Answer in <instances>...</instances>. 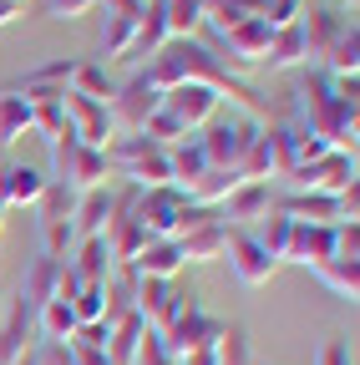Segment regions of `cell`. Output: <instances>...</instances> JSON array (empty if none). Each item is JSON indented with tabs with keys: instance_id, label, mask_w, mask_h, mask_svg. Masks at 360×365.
<instances>
[{
	"instance_id": "obj_1",
	"label": "cell",
	"mask_w": 360,
	"mask_h": 365,
	"mask_svg": "<svg viewBox=\"0 0 360 365\" xmlns=\"http://www.w3.org/2000/svg\"><path fill=\"white\" fill-rule=\"evenodd\" d=\"M148 76H153V86L158 91H168V86H208L213 97L223 102L229 97L234 102V112H244V117H254V122H264V97L244 81V76H234L229 66L218 61V51H208L203 41H168L163 51L143 66Z\"/></svg>"
},
{
	"instance_id": "obj_2",
	"label": "cell",
	"mask_w": 360,
	"mask_h": 365,
	"mask_svg": "<svg viewBox=\"0 0 360 365\" xmlns=\"http://www.w3.org/2000/svg\"><path fill=\"white\" fill-rule=\"evenodd\" d=\"M294 122L309 127L320 143H330V153H345L355 158V132H360V102L340 97L335 81L325 71H314L299 81L294 91Z\"/></svg>"
},
{
	"instance_id": "obj_3",
	"label": "cell",
	"mask_w": 360,
	"mask_h": 365,
	"mask_svg": "<svg viewBox=\"0 0 360 365\" xmlns=\"http://www.w3.org/2000/svg\"><path fill=\"white\" fill-rule=\"evenodd\" d=\"M107 168H112V182H138V188H163L168 178V148H158L153 137L143 132H117L107 143Z\"/></svg>"
},
{
	"instance_id": "obj_4",
	"label": "cell",
	"mask_w": 360,
	"mask_h": 365,
	"mask_svg": "<svg viewBox=\"0 0 360 365\" xmlns=\"http://www.w3.org/2000/svg\"><path fill=\"white\" fill-rule=\"evenodd\" d=\"M46 148H51V173H56L51 182H61V188H71V193H92V188H107V182H112L107 153L81 148L76 137H71V127L56 132Z\"/></svg>"
},
{
	"instance_id": "obj_5",
	"label": "cell",
	"mask_w": 360,
	"mask_h": 365,
	"mask_svg": "<svg viewBox=\"0 0 360 365\" xmlns=\"http://www.w3.org/2000/svg\"><path fill=\"white\" fill-rule=\"evenodd\" d=\"M259 127H264V122H254V117H244V112H213V122H208L203 137H198V148H203L208 168L239 173V163H244V153L254 148Z\"/></svg>"
},
{
	"instance_id": "obj_6",
	"label": "cell",
	"mask_w": 360,
	"mask_h": 365,
	"mask_svg": "<svg viewBox=\"0 0 360 365\" xmlns=\"http://www.w3.org/2000/svg\"><path fill=\"white\" fill-rule=\"evenodd\" d=\"M223 325H229V319L203 314V304H198V294H193V299L183 304V314L163 330V345H168V355H173L178 365H183V360H193V355H208V350L218 345Z\"/></svg>"
},
{
	"instance_id": "obj_7",
	"label": "cell",
	"mask_w": 360,
	"mask_h": 365,
	"mask_svg": "<svg viewBox=\"0 0 360 365\" xmlns=\"http://www.w3.org/2000/svg\"><path fill=\"white\" fill-rule=\"evenodd\" d=\"M183 213H188V193L178 182L143 188V198H138V223L148 239H178L183 234Z\"/></svg>"
},
{
	"instance_id": "obj_8",
	"label": "cell",
	"mask_w": 360,
	"mask_h": 365,
	"mask_svg": "<svg viewBox=\"0 0 360 365\" xmlns=\"http://www.w3.org/2000/svg\"><path fill=\"white\" fill-rule=\"evenodd\" d=\"M71 208H76V193L61 188V182H46V193L36 203V228H41V254L46 259H61L71 244Z\"/></svg>"
},
{
	"instance_id": "obj_9",
	"label": "cell",
	"mask_w": 360,
	"mask_h": 365,
	"mask_svg": "<svg viewBox=\"0 0 360 365\" xmlns=\"http://www.w3.org/2000/svg\"><path fill=\"white\" fill-rule=\"evenodd\" d=\"M158 107H163V91L153 86V76H148V71L127 76V81L112 91V102H107V112H112V127H117V132H143V122H148Z\"/></svg>"
},
{
	"instance_id": "obj_10",
	"label": "cell",
	"mask_w": 360,
	"mask_h": 365,
	"mask_svg": "<svg viewBox=\"0 0 360 365\" xmlns=\"http://www.w3.org/2000/svg\"><path fill=\"white\" fill-rule=\"evenodd\" d=\"M299 36H304V56L309 61H325L330 56V46L355 26V11H340V6H309L304 0V11H299Z\"/></svg>"
},
{
	"instance_id": "obj_11",
	"label": "cell",
	"mask_w": 360,
	"mask_h": 365,
	"mask_svg": "<svg viewBox=\"0 0 360 365\" xmlns=\"http://www.w3.org/2000/svg\"><path fill=\"white\" fill-rule=\"evenodd\" d=\"M193 299V289H183L178 279H138V314L148 330H168L178 314H183V304Z\"/></svg>"
},
{
	"instance_id": "obj_12",
	"label": "cell",
	"mask_w": 360,
	"mask_h": 365,
	"mask_svg": "<svg viewBox=\"0 0 360 365\" xmlns=\"http://www.w3.org/2000/svg\"><path fill=\"white\" fill-rule=\"evenodd\" d=\"M289 182H294V193H325V198H335V193L350 188V182H360V178H355V158L325 153V158H314V163L294 168Z\"/></svg>"
},
{
	"instance_id": "obj_13",
	"label": "cell",
	"mask_w": 360,
	"mask_h": 365,
	"mask_svg": "<svg viewBox=\"0 0 360 365\" xmlns=\"http://www.w3.org/2000/svg\"><path fill=\"white\" fill-rule=\"evenodd\" d=\"M223 259H229L234 279H239L244 289L269 284V279H274V269H279L274 259L259 249V239H254V234H244V228H229V239H223Z\"/></svg>"
},
{
	"instance_id": "obj_14",
	"label": "cell",
	"mask_w": 360,
	"mask_h": 365,
	"mask_svg": "<svg viewBox=\"0 0 360 365\" xmlns=\"http://www.w3.org/2000/svg\"><path fill=\"white\" fill-rule=\"evenodd\" d=\"M61 112H66V127H71V137H76L81 148L107 153V143L117 137V127H112V112H107L102 102H86V97H76V91H66V97H61Z\"/></svg>"
},
{
	"instance_id": "obj_15",
	"label": "cell",
	"mask_w": 360,
	"mask_h": 365,
	"mask_svg": "<svg viewBox=\"0 0 360 365\" xmlns=\"http://www.w3.org/2000/svg\"><path fill=\"white\" fill-rule=\"evenodd\" d=\"M158 112L173 117L183 132H203V127L213 122V112H218V97H213L208 86H168Z\"/></svg>"
},
{
	"instance_id": "obj_16",
	"label": "cell",
	"mask_w": 360,
	"mask_h": 365,
	"mask_svg": "<svg viewBox=\"0 0 360 365\" xmlns=\"http://www.w3.org/2000/svg\"><path fill=\"white\" fill-rule=\"evenodd\" d=\"M269 41H274V31H269L264 21H244L239 31H229L218 46H223V66H229L234 76H244V71H254V66H264V51H269Z\"/></svg>"
},
{
	"instance_id": "obj_17",
	"label": "cell",
	"mask_w": 360,
	"mask_h": 365,
	"mask_svg": "<svg viewBox=\"0 0 360 365\" xmlns=\"http://www.w3.org/2000/svg\"><path fill=\"white\" fill-rule=\"evenodd\" d=\"M168 46V0H143V16H138V31H132L122 61H138L148 66L158 51Z\"/></svg>"
},
{
	"instance_id": "obj_18",
	"label": "cell",
	"mask_w": 360,
	"mask_h": 365,
	"mask_svg": "<svg viewBox=\"0 0 360 365\" xmlns=\"http://www.w3.org/2000/svg\"><path fill=\"white\" fill-rule=\"evenodd\" d=\"M274 188L269 182H239V188L223 198V208H218V218H223V228H239V223H259V218H269L274 213Z\"/></svg>"
},
{
	"instance_id": "obj_19",
	"label": "cell",
	"mask_w": 360,
	"mask_h": 365,
	"mask_svg": "<svg viewBox=\"0 0 360 365\" xmlns=\"http://www.w3.org/2000/svg\"><path fill=\"white\" fill-rule=\"evenodd\" d=\"M325 259H335V223H294L284 264H304V269H320Z\"/></svg>"
},
{
	"instance_id": "obj_20",
	"label": "cell",
	"mask_w": 360,
	"mask_h": 365,
	"mask_svg": "<svg viewBox=\"0 0 360 365\" xmlns=\"http://www.w3.org/2000/svg\"><path fill=\"white\" fill-rule=\"evenodd\" d=\"M46 173L31 168V163H11L0 168V208H36L41 193H46Z\"/></svg>"
},
{
	"instance_id": "obj_21",
	"label": "cell",
	"mask_w": 360,
	"mask_h": 365,
	"mask_svg": "<svg viewBox=\"0 0 360 365\" xmlns=\"http://www.w3.org/2000/svg\"><path fill=\"white\" fill-rule=\"evenodd\" d=\"M102 56H122L132 31H138V16H143V0H102Z\"/></svg>"
},
{
	"instance_id": "obj_22",
	"label": "cell",
	"mask_w": 360,
	"mask_h": 365,
	"mask_svg": "<svg viewBox=\"0 0 360 365\" xmlns=\"http://www.w3.org/2000/svg\"><path fill=\"white\" fill-rule=\"evenodd\" d=\"M31 335H36V314L11 294L6 299V314H0V365H16L31 350Z\"/></svg>"
},
{
	"instance_id": "obj_23",
	"label": "cell",
	"mask_w": 360,
	"mask_h": 365,
	"mask_svg": "<svg viewBox=\"0 0 360 365\" xmlns=\"http://www.w3.org/2000/svg\"><path fill=\"white\" fill-rule=\"evenodd\" d=\"M56 284H61V259H46V254H41V259L26 264V279H21V294H16V299H21L31 314H41V309L56 299Z\"/></svg>"
},
{
	"instance_id": "obj_24",
	"label": "cell",
	"mask_w": 360,
	"mask_h": 365,
	"mask_svg": "<svg viewBox=\"0 0 360 365\" xmlns=\"http://www.w3.org/2000/svg\"><path fill=\"white\" fill-rule=\"evenodd\" d=\"M244 21H264V0H203V26L213 31V41L239 31Z\"/></svg>"
},
{
	"instance_id": "obj_25",
	"label": "cell",
	"mask_w": 360,
	"mask_h": 365,
	"mask_svg": "<svg viewBox=\"0 0 360 365\" xmlns=\"http://www.w3.org/2000/svg\"><path fill=\"white\" fill-rule=\"evenodd\" d=\"M102 244H107V254H112V269H122V264L132 269V259L148 249V234H143V223H138V218H107Z\"/></svg>"
},
{
	"instance_id": "obj_26",
	"label": "cell",
	"mask_w": 360,
	"mask_h": 365,
	"mask_svg": "<svg viewBox=\"0 0 360 365\" xmlns=\"http://www.w3.org/2000/svg\"><path fill=\"white\" fill-rule=\"evenodd\" d=\"M132 269H138V279H178L183 249H178V239H148V249L132 259Z\"/></svg>"
},
{
	"instance_id": "obj_27",
	"label": "cell",
	"mask_w": 360,
	"mask_h": 365,
	"mask_svg": "<svg viewBox=\"0 0 360 365\" xmlns=\"http://www.w3.org/2000/svg\"><path fill=\"white\" fill-rule=\"evenodd\" d=\"M223 239H229L223 218H213V223H198V228H188V234H178L183 264H213V259H223Z\"/></svg>"
},
{
	"instance_id": "obj_28",
	"label": "cell",
	"mask_w": 360,
	"mask_h": 365,
	"mask_svg": "<svg viewBox=\"0 0 360 365\" xmlns=\"http://www.w3.org/2000/svg\"><path fill=\"white\" fill-rule=\"evenodd\" d=\"M203 173H208V158H203V148H198V137H183V143L168 148V178H173L183 193L193 188Z\"/></svg>"
},
{
	"instance_id": "obj_29",
	"label": "cell",
	"mask_w": 360,
	"mask_h": 365,
	"mask_svg": "<svg viewBox=\"0 0 360 365\" xmlns=\"http://www.w3.org/2000/svg\"><path fill=\"white\" fill-rule=\"evenodd\" d=\"M102 294H107V304H102V319L112 325V319H122V314H132L138 309V269H112L107 274V284H102Z\"/></svg>"
},
{
	"instance_id": "obj_30",
	"label": "cell",
	"mask_w": 360,
	"mask_h": 365,
	"mask_svg": "<svg viewBox=\"0 0 360 365\" xmlns=\"http://www.w3.org/2000/svg\"><path fill=\"white\" fill-rule=\"evenodd\" d=\"M81 284H107V274H112V254H107V244H102V234L97 239H81L76 244V259L66 264Z\"/></svg>"
},
{
	"instance_id": "obj_31",
	"label": "cell",
	"mask_w": 360,
	"mask_h": 365,
	"mask_svg": "<svg viewBox=\"0 0 360 365\" xmlns=\"http://www.w3.org/2000/svg\"><path fill=\"white\" fill-rule=\"evenodd\" d=\"M304 61H309V56H304L299 26L274 31V41H269V51H264V66H269V71H294V66H304Z\"/></svg>"
},
{
	"instance_id": "obj_32",
	"label": "cell",
	"mask_w": 360,
	"mask_h": 365,
	"mask_svg": "<svg viewBox=\"0 0 360 365\" xmlns=\"http://www.w3.org/2000/svg\"><path fill=\"white\" fill-rule=\"evenodd\" d=\"M325 76L335 81H360V26H350L325 56Z\"/></svg>"
},
{
	"instance_id": "obj_33",
	"label": "cell",
	"mask_w": 360,
	"mask_h": 365,
	"mask_svg": "<svg viewBox=\"0 0 360 365\" xmlns=\"http://www.w3.org/2000/svg\"><path fill=\"white\" fill-rule=\"evenodd\" d=\"M239 173H223V168H208L193 188H188V203H198V208H223V198H229L234 188H239Z\"/></svg>"
},
{
	"instance_id": "obj_34",
	"label": "cell",
	"mask_w": 360,
	"mask_h": 365,
	"mask_svg": "<svg viewBox=\"0 0 360 365\" xmlns=\"http://www.w3.org/2000/svg\"><path fill=\"white\" fill-rule=\"evenodd\" d=\"M314 279H320L330 294H340V299H355L360 294V259H325L314 269Z\"/></svg>"
},
{
	"instance_id": "obj_35",
	"label": "cell",
	"mask_w": 360,
	"mask_h": 365,
	"mask_svg": "<svg viewBox=\"0 0 360 365\" xmlns=\"http://www.w3.org/2000/svg\"><path fill=\"white\" fill-rule=\"evenodd\" d=\"M36 335L51 340V345H66V340L76 335V309H71L66 299H51L46 309L36 314Z\"/></svg>"
},
{
	"instance_id": "obj_36",
	"label": "cell",
	"mask_w": 360,
	"mask_h": 365,
	"mask_svg": "<svg viewBox=\"0 0 360 365\" xmlns=\"http://www.w3.org/2000/svg\"><path fill=\"white\" fill-rule=\"evenodd\" d=\"M26 132H31V107L6 86V91H0V153H6L16 137H26Z\"/></svg>"
},
{
	"instance_id": "obj_37",
	"label": "cell",
	"mask_w": 360,
	"mask_h": 365,
	"mask_svg": "<svg viewBox=\"0 0 360 365\" xmlns=\"http://www.w3.org/2000/svg\"><path fill=\"white\" fill-rule=\"evenodd\" d=\"M289 234H294V218H284L279 208L274 213H269V218H259V249L269 254V259H274V264H284V254H289Z\"/></svg>"
},
{
	"instance_id": "obj_38",
	"label": "cell",
	"mask_w": 360,
	"mask_h": 365,
	"mask_svg": "<svg viewBox=\"0 0 360 365\" xmlns=\"http://www.w3.org/2000/svg\"><path fill=\"white\" fill-rule=\"evenodd\" d=\"M66 91H76V97H86V102H102V107H107L117 86L107 81V71H102L97 61H76V71H71V86H66Z\"/></svg>"
},
{
	"instance_id": "obj_39",
	"label": "cell",
	"mask_w": 360,
	"mask_h": 365,
	"mask_svg": "<svg viewBox=\"0 0 360 365\" xmlns=\"http://www.w3.org/2000/svg\"><path fill=\"white\" fill-rule=\"evenodd\" d=\"M213 365H259L254 350H249L244 325H223V335H218V345H213Z\"/></svg>"
},
{
	"instance_id": "obj_40",
	"label": "cell",
	"mask_w": 360,
	"mask_h": 365,
	"mask_svg": "<svg viewBox=\"0 0 360 365\" xmlns=\"http://www.w3.org/2000/svg\"><path fill=\"white\" fill-rule=\"evenodd\" d=\"M203 26V0H168V41H188Z\"/></svg>"
},
{
	"instance_id": "obj_41",
	"label": "cell",
	"mask_w": 360,
	"mask_h": 365,
	"mask_svg": "<svg viewBox=\"0 0 360 365\" xmlns=\"http://www.w3.org/2000/svg\"><path fill=\"white\" fill-rule=\"evenodd\" d=\"M264 137H269V158H274V178H289V173H294V143H289V122H264Z\"/></svg>"
},
{
	"instance_id": "obj_42",
	"label": "cell",
	"mask_w": 360,
	"mask_h": 365,
	"mask_svg": "<svg viewBox=\"0 0 360 365\" xmlns=\"http://www.w3.org/2000/svg\"><path fill=\"white\" fill-rule=\"evenodd\" d=\"M71 71H76V56H51V61H41L36 71H26L21 81H41V86H71Z\"/></svg>"
},
{
	"instance_id": "obj_43",
	"label": "cell",
	"mask_w": 360,
	"mask_h": 365,
	"mask_svg": "<svg viewBox=\"0 0 360 365\" xmlns=\"http://www.w3.org/2000/svg\"><path fill=\"white\" fill-rule=\"evenodd\" d=\"M102 304H107L102 284H81V289H76V299H71V309H76V325H92V319H102Z\"/></svg>"
},
{
	"instance_id": "obj_44",
	"label": "cell",
	"mask_w": 360,
	"mask_h": 365,
	"mask_svg": "<svg viewBox=\"0 0 360 365\" xmlns=\"http://www.w3.org/2000/svg\"><path fill=\"white\" fill-rule=\"evenodd\" d=\"M132 365H178V360L168 355L163 335H158V330H148V335L138 340V350H132Z\"/></svg>"
},
{
	"instance_id": "obj_45",
	"label": "cell",
	"mask_w": 360,
	"mask_h": 365,
	"mask_svg": "<svg viewBox=\"0 0 360 365\" xmlns=\"http://www.w3.org/2000/svg\"><path fill=\"white\" fill-rule=\"evenodd\" d=\"M299 11H304V0H264V26L269 31H284V26L299 21Z\"/></svg>"
},
{
	"instance_id": "obj_46",
	"label": "cell",
	"mask_w": 360,
	"mask_h": 365,
	"mask_svg": "<svg viewBox=\"0 0 360 365\" xmlns=\"http://www.w3.org/2000/svg\"><path fill=\"white\" fill-rule=\"evenodd\" d=\"M335 259H360V223H335Z\"/></svg>"
},
{
	"instance_id": "obj_47",
	"label": "cell",
	"mask_w": 360,
	"mask_h": 365,
	"mask_svg": "<svg viewBox=\"0 0 360 365\" xmlns=\"http://www.w3.org/2000/svg\"><path fill=\"white\" fill-rule=\"evenodd\" d=\"M314 365H355V360H350V340H340V335L325 340L320 355H314Z\"/></svg>"
},
{
	"instance_id": "obj_48",
	"label": "cell",
	"mask_w": 360,
	"mask_h": 365,
	"mask_svg": "<svg viewBox=\"0 0 360 365\" xmlns=\"http://www.w3.org/2000/svg\"><path fill=\"white\" fill-rule=\"evenodd\" d=\"M102 0H51V16L56 21H76V16H86V11H97Z\"/></svg>"
},
{
	"instance_id": "obj_49",
	"label": "cell",
	"mask_w": 360,
	"mask_h": 365,
	"mask_svg": "<svg viewBox=\"0 0 360 365\" xmlns=\"http://www.w3.org/2000/svg\"><path fill=\"white\" fill-rule=\"evenodd\" d=\"M66 355H71V365H112L107 350H97V345H66Z\"/></svg>"
},
{
	"instance_id": "obj_50",
	"label": "cell",
	"mask_w": 360,
	"mask_h": 365,
	"mask_svg": "<svg viewBox=\"0 0 360 365\" xmlns=\"http://www.w3.org/2000/svg\"><path fill=\"white\" fill-rule=\"evenodd\" d=\"M36 365H71V355H66V345L41 340V345H36Z\"/></svg>"
},
{
	"instance_id": "obj_51",
	"label": "cell",
	"mask_w": 360,
	"mask_h": 365,
	"mask_svg": "<svg viewBox=\"0 0 360 365\" xmlns=\"http://www.w3.org/2000/svg\"><path fill=\"white\" fill-rule=\"evenodd\" d=\"M21 11H26V0H0V26H11Z\"/></svg>"
},
{
	"instance_id": "obj_52",
	"label": "cell",
	"mask_w": 360,
	"mask_h": 365,
	"mask_svg": "<svg viewBox=\"0 0 360 365\" xmlns=\"http://www.w3.org/2000/svg\"><path fill=\"white\" fill-rule=\"evenodd\" d=\"M16 365H36V345H31V350H26V355H21Z\"/></svg>"
},
{
	"instance_id": "obj_53",
	"label": "cell",
	"mask_w": 360,
	"mask_h": 365,
	"mask_svg": "<svg viewBox=\"0 0 360 365\" xmlns=\"http://www.w3.org/2000/svg\"><path fill=\"white\" fill-rule=\"evenodd\" d=\"M335 6H340V11H355V0H335Z\"/></svg>"
},
{
	"instance_id": "obj_54",
	"label": "cell",
	"mask_w": 360,
	"mask_h": 365,
	"mask_svg": "<svg viewBox=\"0 0 360 365\" xmlns=\"http://www.w3.org/2000/svg\"><path fill=\"white\" fill-rule=\"evenodd\" d=\"M6 299H11V294H6V289H0V314H6Z\"/></svg>"
},
{
	"instance_id": "obj_55",
	"label": "cell",
	"mask_w": 360,
	"mask_h": 365,
	"mask_svg": "<svg viewBox=\"0 0 360 365\" xmlns=\"http://www.w3.org/2000/svg\"><path fill=\"white\" fill-rule=\"evenodd\" d=\"M0 228H6V208H0Z\"/></svg>"
}]
</instances>
